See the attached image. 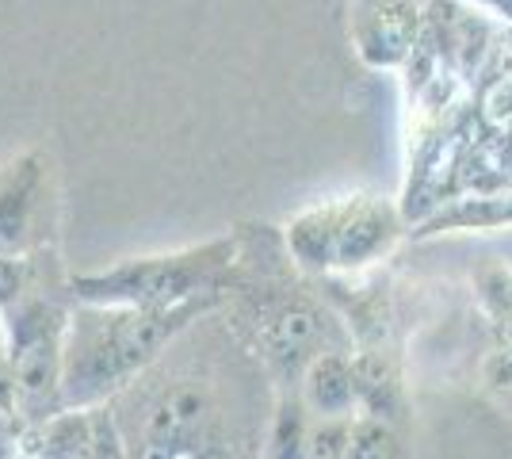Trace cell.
I'll list each match as a JSON object with an SVG mask.
<instances>
[{
    "label": "cell",
    "mask_w": 512,
    "mask_h": 459,
    "mask_svg": "<svg viewBox=\"0 0 512 459\" xmlns=\"http://www.w3.org/2000/svg\"><path fill=\"white\" fill-rule=\"evenodd\" d=\"M222 303L226 295H203L165 310L73 303L65 329V406L88 410L127 391L184 329Z\"/></svg>",
    "instance_id": "obj_1"
},
{
    "label": "cell",
    "mask_w": 512,
    "mask_h": 459,
    "mask_svg": "<svg viewBox=\"0 0 512 459\" xmlns=\"http://www.w3.org/2000/svg\"><path fill=\"white\" fill-rule=\"evenodd\" d=\"M230 291L241 295L234 318L237 329L264 360L276 387H299L302 372L314 356L333 349L352 352L356 345L352 329L341 326V314L329 310V299L287 284V276L260 284L256 276H245V268L237 264V280Z\"/></svg>",
    "instance_id": "obj_2"
},
{
    "label": "cell",
    "mask_w": 512,
    "mask_h": 459,
    "mask_svg": "<svg viewBox=\"0 0 512 459\" xmlns=\"http://www.w3.org/2000/svg\"><path fill=\"white\" fill-rule=\"evenodd\" d=\"M237 264H241V234H226L176 253L111 264L104 272H77L69 276V295L73 303L165 310L203 295H230Z\"/></svg>",
    "instance_id": "obj_3"
},
{
    "label": "cell",
    "mask_w": 512,
    "mask_h": 459,
    "mask_svg": "<svg viewBox=\"0 0 512 459\" xmlns=\"http://www.w3.org/2000/svg\"><path fill=\"white\" fill-rule=\"evenodd\" d=\"M409 238L402 203L379 196L325 199L299 211L283 230L291 261L310 280L321 276H363L383 264Z\"/></svg>",
    "instance_id": "obj_4"
},
{
    "label": "cell",
    "mask_w": 512,
    "mask_h": 459,
    "mask_svg": "<svg viewBox=\"0 0 512 459\" xmlns=\"http://www.w3.org/2000/svg\"><path fill=\"white\" fill-rule=\"evenodd\" d=\"M54 161L31 146L0 165V257L54 249Z\"/></svg>",
    "instance_id": "obj_5"
},
{
    "label": "cell",
    "mask_w": 512,
    "mask_h": 459,
    "mask_svg": "<svg viewBox=\"0 0 512 459\" xmlns=\"http://www.w3.org/2000/svg\"><path fill=\"white\" fill-rule=\"evenodd\" d=\"M428 0H348V39L367 69H406L425 35Z\"/></svg>",
    "instance_id": "obj_6"
},
{
    "label": "cell",
    "mask_w": 512,
    "mask_h": 459,
    "mask_svg": "<svg viewBox=\"0 0 512 459\" xmlns=\"http://www.w3.org/2000/svg\"><path fill=\"white\" fill-rule=\"evenodd\" d=\"M218 425L214 394L199 379H176L153 394L142 417V444H184Z\"/></svg>",
    "instance_id": "obj_7"
},
{
    "label": "cell",
    "mask_w": 512,
    "mask_h": 459,
    "mask_svg": "<svg viewBox=\"0 0 512 459\" xmlns=\"http://www.w3.org/2000/svg\"><path fill=\"white\" fill-rule=\"evenodd\" d=\"M299 394L314 421H352L360 414V387H356V360L352 352H321L306 364Z\"/></svg>",
    "instance_id": "obj_8"
},
{
    "label": "cell",
    "mask_w": 512,
    "mask_h": 459,
    "mask_svg": "<svg viewBox=\"0 0 512 459\" xmlns=\"http://www.w3.org/2000/svg\"><path fill=\"white\" fill-rule=\"evenodd\" d=\"M512 226V188L501 192H467L448 203H440L428 219L409 226V241L440 238V234H486V230H505Z\"/></svg>",
    "instance_id": "obj_9"
},
{
    "label": "cell",
    "mask_w": 512,
    "mask_h": 459,
    "mask_svg": "<svg viewBox=\"0 0 512 459\" xmlns=\"http://www.w3.org/2000/svg\"><path fill=\"white\" fill-rule=\"evenodd\" d=\"M23 459H92V410L65 406L46 421L20 425Z\"/></svg>",
    "instance_id": "obj_10"
},
{
    "label": "cell",
    "mask_w": 512,
    "mask_h": 459,
    "mask_svg": "<svg viewBox=\"0 0 512 459\" xmlns=\"http://www.w3.org/2000/svg\"><path fill=\"white\" fill-rule=\"evenodd\" d=\"M356 360V387H360V414L383 417L390 425H402L406 417V383H402V368L390 352L360 349L352 352Z\"/></svg>",
    "instance_id": "obj_11"
},
{
    "label": "cell",
    "mask_w": 512,
    "mask_h": 459,
    "mask_svg": "<svg viewBox=\"0 0 512 459\" xmlns=\"http://www.w3.org/2000/svg\"><path fill=\"white\" fill-rule=\"evenodd\" d=\"M314 425H318V421L306 410L299 387H279L276 414H272L268 440H264V459H306Z\"/></svg>",
    "instance_id": "obj_12"
},
{
    "label": "cell",
    "mask_w": 512,
    "mask_h": 459,
    "mask_svg": "<svg viewBox=\"0 0 512 459\" xmlns=\"http://www.w3.org/2000/svg\"><path fill=\"white\" fill-rule=\"evenodd\" d=\"M344 459H402V437L398 425H390L383 417L356 414L348 425V448Z\"/></svg>",
    "instance_id": "obj_13"
},
{
    "label": "cell",
    "mask_w": 512,
    "mask_h": 459,
    "mask_svg": "<svg viewBox=\"0 0 512 459\" xmlns=\"http://www.w3.org/2000/svg\"><path fill=\"white\" fill-rule=\"evenodd\" d=\"M474 295H478L482 314L490 318V326H501L505 318H512V272L505 264L482 268L474 280Z\"/></svg>",
    "instance_id": "obj_14"
},
{
    "label": "cell",
    "mask_w": 512,
    "mask_h": 459,
    "mask_svg": "<svg viewBox=\"0 0 512 459\" xmlns=\"http://www.w3.org/2000/svg\"><path fill=\"white\" fill-rule=\"evenodd\" d=\"M88 410H92V459H134L111 406L100 402V406H88Z\"/></svg>",
    "instance_id": "obj_15"
},
{
    "label": "cell",
    "mask_w": 512,
    "mask_h": 459,
    "mask_svg": "<svg viewBox=\"0 0 512 459\" xmlns=\"http://www.w3.org/2000/svg\"><path fill=\"white\" fill-rule=\"evenodd\" d=\"M482 379L497 394L512 391V345H493V352L482 364Z\"/></svg>",
    "instance_id": "obj_16"
},
{
    "label": "cell",
    "mask_w": 512,
    "mask_h": 459,
    "mask_svg": "<svg viewBox=\"0 0 512 459\" xmlns=\"http://www.w3.org/2000/svg\"><path fill=\"white\" fill-rule=\"evenodd\" d=\"M0 417H16V372H12V352H8L4 322H0Z\"/></svg>",
    "instance_id": "obj_17"
},
{
    "label": "cell",
    "mask_w": 512,
    "mask_h": 459,
    "mask_svg": "<svg viewBox=\"0 0 512 459\" xmlns=\"http://www.w3.org/2000/svg\"><path fill=\"white\" fill-rule=\"evenodd\" d=\"M490 150L497 157V165L512 176V119L509 123H497V127L490 123Z\"/></svg>",
    "instance_id": "obj_18"
},
{
    "label": "cell",
    "mask_w": 512,
    "mask_h": 459,
    "mask_svg": "<svg viewBox=\"0 0 512 459\" xmlns=\"http://www.w3.org/2000/svg\"><path fill=\"white\" fill-rule=\"evenodd\" d=\"M467 4L482 8L486 16H493V20H501L505 27H512V0H467Z\"/></svg>",
    "instance_id": "obj_19"
},
{
    "label": "cell",
    "mask_w": 512,
    "mask_h": 459,
    "mask_svg": "<svg viewBox=\"0 0 512 459\" xmlns=\"http://www.w3.org/2000/svg\"><path fill=\"white\" fill-rule=\"evenodd\" d=\"M493 345H512V318H505L501 326H493Z\"/></svg>",
    "instance_id": "obj_20"
},
{
    "label": "cell",
    "mask_w": 512,
    "mask_h": 459,
    "mask_svg": "<svg viewBox=\"0 0 512 459\" xmlns=\"http://www.w3.org/2000/svg\"><path fill=\"white\" fill-rule=\"evenodd\" d=\"M501 402H505V406H509V410H512V391H505V394H501Z\"/></svg>",
    "instance_id": "obj_21"
}]
</instances>
